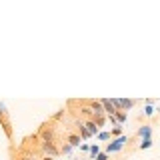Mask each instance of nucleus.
I'll list each match as a JSON object with an SVG mask.
<instances>
[{
    "mask_svg": "<svg viewBox=\"0 0 160 160\" xmlns=\"http://www.w3.org/2000/svg\"><path fill=\"white\" fill-rule=\"evenodd\" d=\"M100 104H102V108H104V112H106V116H114V114H116V108L112 106L110 98H100Z\"/></svg>",
    "mask_w": 160,
    "mask_h": 160,
    "instance_id": "nucleus-5",
    "label": "nucleus"
},
{
    "mask_svg": "<svg viewBox=\"0 0 160 160\" xmlns=\"http://www.w3.org/2000/svg\"><path fill=\"white\" fill-rule=\"evenodd\" d=\"M136 136L140 140H144V138H152V126L150 124H142L138 130H136Z\"/></svg>",
    "mask_w": 160,
    "mask_h": 160,
    "instance_id": "nucleus-4",
    "label": "nucleus"
},
{
    "mask_svg": "<svg viewBox=\"0 0 160 160\" xmlns=\"http://www.w3.org/2000/svg\"><path fill=\"white\" fill-rule=\"evenodd\" d=\"M70 152H72V146H70V144H66V142H64L62 146H60V154H70Z\"/></svg>",
    "mask_w": 160,
    "mask_h": 160,
    "instance_id": "nucleus-16",
    "label": "nucleus"
},
{
    "mask_svg": "<svg viewBox=\"0 0 160 160\" xmlns=\"http://www.w3.org/2000/svg\"><path fill=\"white\" fill-rule=\"evenodd\" d=\"M114 118H116V122L120 124V126H122V124L128 120V112H122V110H118V112L114 114Z\"/></svg>",
    "mask_w": 160,
    "mask_h": 160,
    "instance_id": "nucleus-11",
    "label": "nucleus"
},
{
    "mask_svg": "<svg viewBox=\"0 0 160 160\" xmlns=\"http://www.w3.org/2000/svg\"><path fill=\"white\" fill-rule=\"evenodd\" d=\"M128 140H130V138H128V136H124V134H122V136H118V138H112V140H110V142L106 144V150H104V152H106L108 156H110V154L120 152V150L124 148V144H126Z\"/></svg>",
    "mask_w": 160,
    "mask_h": 160,
    "instance_id": "nucleus-2",
    "label": "nucleus"
},
{
    "mask_svg": "<svg viewBox=\"0 0 160 160\" xmlns=\"http://www.w3.org/2000/svg\"><path fill=\"white\" fill-rule=\"evenodd\" d=\"M122 126H114L112 130H110V134H112V138H118V136H122Z\"/></svg>",
    "mask_w": 160,
    "mask_h": 160,
    "instance_id": "nucleus-15",
    "label": "nucleus"
},
{
    "mask_svg": "<svg viewBox=\"0 0 160 160\" xmlns=\"http://www.w3.org/2000/svg\"><path fill=\"white\" fill-rule=\"evenodd\" d=\"M38 138H40V142H54V140H56V132H54L52 122L42 124V128H40V132H38Z\"/></svg>",
    "mask_w": 160,
    "mask_h": 160,
    "instance_id": "nucleus-3",
    "label": "nucleus"
},
{
    "mask_svg": "<svg viewBox=\"0 0 160 160\" xmlns=\"http://www.w3.org/2000/svg\"><path fill=\"white\" fill-rule=\"evenodd\" d=\"M78 134H80V138H82V140H86V138H90V136H92V134H90L88 132V130H86V126H84V122H78Z\"/></svg>",
    "mask_w": 160,
    "mask_h": 160,
    "instance_id": "nucleus-10",
    "label": "nucleus"
},
{
    "mask_svg": "<svg viewBox=\"0 0 160 160\" xmlns=\"http://www.w3.org/2000/svg\"><path fill=\"white\" fill-rule=\"evenodd\" d=\"M98 140L100 142H110V140H112V134L110 132H98Z\"/></svg>",
    "mask_w": 160,
    "mask_h": 160,
    "instance_id": "nucleus-14",
    "label": "nucleus"
},
{
    "mask_svg": "<svg viewBox=\"0 0 160 160\" xmlns=\"http://www.w3.org/2000/svg\"><path fill=\"white\" fill-rule=\"evenodd\" d=\"M94 160H110V156H108L106 152H100V154H98V156L94 158Z\"/></svg>",
    "mask_w": 160,
    "mask_h": 160,
    "instance_id": "nucleus-17",
    "label": "nucleus"
},
{
    "mask_svg": "<svg viewBox=\"0 0 160 160\" xmlns=\"http://www.w3.org/2000/svg\"><path fill=\"white\" fill-rule=\"evenodd\" d=\"M152 104H154V100H146V106H144V110H142V112H144V116H146V118L154 116V112H156V108H154Z\"/></svg>",
    "mask_w": 160,
    "mask_h": 160,
    "instance_id": "nucleus-8",
    "label": "nucleus"
},
{
    "mask_svg": "<svg viewBox=\"0 0 160 160\" xmlns=\"http://www.w3.org/2000/svg\"><path fill=\"white\" fill-rule=\"evenodd\" d=\"M0 128H2L4 136L8 138V142H14V126H12V118H10V112L6 108V104L0 102Z\"/></svg>",
    "mask_w": 160,
    "mask_h": 160,
    "instance_id": "nucleus-1",
    "label": "nucleus"
},
{
    "mask_svg": "<svg viewBox=\"0 0 160 160\" xmlns=\"http://www.w3.org/2000/svg\"><path fill=\"white\" fill-rule=\"evenodd\" d=\"M84 126H86V130H88L90 134H92V136H94V134H96V136H98L100 128L96 126V122H94V120H90V118H86V120H84Z\"/></svg>",
    "mask_w": 160,
    "mask_h": 160,
    "instance_id": "nucleus-7",
    "label": "nucleus"
},
{
    "mask_svg": "<svg viewBox=\"0 0 160 160\" xmlns=\"http://www.w3.org/2000/svg\"><path fill=\"white\" fill-rule=\"evenodd\" d=\"M42 160H56V158H52V156H42Z\"/></svg>",
    "mask_w": 160,
    "mask_h": 160,
    "instance_id": "nucleus-20",
    "label": "nucleus"
},
{
    "mask_svg": "<svg viewBox=\"0 0 160 160\" xmlns=\"http://www.w3.org/2000/svg\"><path fill=\"white\" fill-rule=\"evenodd\" d=\"M16 160H38V158H34V156H30V154H24V156H18Z\"/></svg>",
    "mask_w": 160,
    "mask_h": 160,
    "instance_id": "nucleus-18",
    "label": "nucleus"
},
{
    "mask_svg": "<svg viewBox=\"0 0 160 160\" xmlns=\"http://www.w3.org/2000/svg\"><path fill=\"white\" fill-rule=\"evenodd\" d=\"M100 152H102V150H100V144H90V152L88 154H90V158H92V160L96 158Z\"/></svg>",
    "mask_w": 160,
    "mask_h": 160,
    "instance_id": "nucleus-12",
    "label": "nucleus"
},
{
    "mask_svg": "<svg viewBox=\"0 0 160 160\" xmlns=\"http://www.w3.org/2000/svg\"><path fill=\"white\" fill-rule=\"evenodd\" d=\"M156 112H158V114H160V106H158V108H156Z\"/></svg>",
    "mask_w": 160,
    "mask_h": 160,
    "instance_id": "nucleus-21",
    "label": "nucleus"
},
{
    "mask_svg": "<svg viewBox=\"0 0 160 160\" xmlns=\"http://www.w3.org/2000/svg\"><path fill=\"white\" fill-rule=\"evenodd\" d=\"M80 142H82V138H80V134H78V132H70L68 136H66V144H70L72 148L80 146Z\"/></svg>",
    "mask_w": 160,
    "mask_h": 160,
    "instance_id": "nucleus-6",
    "label": "nucleus"
},
{
    "mask_svg": "<svg viewBox=\"0 0 160 160\" xmlns=\"http://www.w3.org/2000/svg\"><path fill=\"white\" fill-rule=\"evenodd\" d=\"M150 146H152V138H144V140H140L138 150H148Z\"/></svg>",
    "mask_w": 160,
    "mask_h": 160,
    "instance_id": "nucleus-13",
    "label": "nucleus"
},
{
    "mask_svg": "<svg viewBox=\"0 0 160 160\" xmlns=\"http://www.w3.org/2000/svg\"><path fill=\"white\" fill-rule=\"evenodd\" d=\"M80 150L82 152H90V144H80Z\"/></svg>",
    "mask_w": 160,
    "mask_h": 160,
    "instance_id": "nucleus-19",
    "label": "nucleus"
},
{
    "mask_svg": "<svg viewBox=\"0 0 160 160\" xmlns=\"http://www.w3.org/2000/svg\"><path fill=\"white\" fill-rule=\"evenodd\" d=\"M120 102H122V112H128V110L136 104V100L134 98H120Z\"/></svg>",
    "mask_w": 160,
    "mask_h": 160,
    "instance_id": "nucleus-9",
    "label": "nucleus"
}]
</instances>
